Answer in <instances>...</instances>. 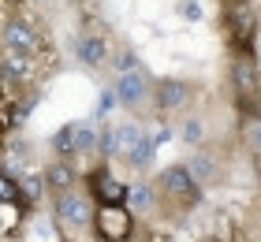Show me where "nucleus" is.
Instances as JSON below:
<instances>
[{
	"label": "nucleus",
	"instance_id": "1",
	"mask_svg": "<svg viewBox=\"0 0 261 242\" xmlns=\"http://www.w3.org/2000/svg\"><path fill=\"white\" fill-rule=\"evenodd\" d=\"M153 190H157L164 201L179 205V209H191V205L201 198V186L194 183V175L187 172V164H172V168H164V172L157 175V186H153Z\"/></svg>",
	"mask_w": 261,
	"mask_h": 242
},
{
	"label": "nucleus",
	"instance_id": "13",
	"mask_svg": "<svg viewBox=\"0 0 261 242\" xmlns=\"http://www.w3.org/2000/svg\"><path fill=\"white\" fill-rule=\"evenodd\" d=\"M187 172L194 175V183H198V186H201V183H213V179H217V160H213L209 153H201V149H198L191 160H187Z\"/></svg>",
	"mask_w": 261,
	"mask_h": 242
},
{
	"label": "nucleus",
	"instance_id": "20",
	"mask_svg": "<svg viewBox=\"0 0 261 242\" xmlns=\"http://www.w3.org/2000/svg\"><path fill=\"white\" fill-rule=\"evenodd\" d=\"M254 172H257V179H261V153L254 156Z\"/></svg>",
	"mask_w": 261,
	"mask_h": 242
},
{
	"label": "nucleus",
	"instance_id": "9",
	"mask_svg": "<svg viewBox=\"0 0 261 242\" xmlns=\"http://www.w3.org/2000/svg\"><path fill=\"white\" fill-rule=\"evenodd\" d=\"M90 194H93V201H97V205H123L127 186H123V183H116V179L101 168V172H93V175H90Z\"/></svg>",
	"mask_w": 261,
	"mask_h": 242
},
{
	"label": "nucleus",
	"instance_id": "21",
	"mask_svg": "<svg viewBox=\"0 0 261 242\" xmlns=\"http://www.w3.org/2000/svg\"><path fill=\"white\" fill-rule=\"evenodd\" d=\"M38 4H53V0H38Z\"/></svg>",
	"mask_w": 261,
	"mask_h": 242
},
{
	"label": "nucleus",
	"instance_id": "10",
	"mask_svg": "<svg viewBox=\"0 0 261 242\" xmlns=\"http://www.w3.org/2000/svg\"><path fill=\"white\" fill-rule=\"evenodd\" d=\"M75 56L86 67H101L105 60H109V41H105L101 34H79L75 38Z\"/></svg>",
	"mask_w": 261,
	"mask_h": 242
},
{
	"label": "nucleus",
	"instance_id": "18",
	"mask_svg": "<svg viewBox=\"0 0 261 242\" xmlns=\"http://www.w3.org/2000/svg\"><path fill=\"white\" fill-rule=\"evenodd\" d=\"M201 138H205V123L194 116V119H187V127H183V142L187 145H198Z\"/></svg>",
	"mask_w": 261,
	"mask_h": 242
},
{
	"label": "nucleus",
	"instance_id": "7",
	"mask_svg": "<svg viewBox=\"0 0 261 242\" xmlns=\"http://www.w3.org/2000/svg\"><path fill=\"white\" fill-rule=\"evenodd\" d=\"M0 41H4L8 52H27V56L38 52V34H34L22 19H8L4 26H0Z\"/></svg>",
	"mask_w": 261,
	"mask_h": 242
},
{
	"label": "nucleus",
	"instance_id": "19",
	"mask_svg": "<svg viewBox=\"0 0 261 242\" xmlns=\"http://www.w3.org/2000/svg\"><path fill=\"white\" fill-rule=\"evenodd\" d=\"M112 64H116V71H120V75H127V71H135V67H138V56H135V52H120V56L112 60Z\"/></svg>",
	"mask_w": 261,
	"mask_h": 242
},
{
	"label": "nucleus",
	"instance_id": "15",
	"mask_svg": "<svg viewBox=\"0 0 261 242\" xmlns=\"http://www.w3.org/2000/svg\"><path fill=\"white\" fill-rule=\"evenodd\" d=\"M123 160H127L130 168H146V164L153 160V142L142 135V138L135 142V149H127V153H123Z\"/></svg>",
	"mask_w": 261,
	"mask_h": 242
},
{
	"label": "nucleus",
	"instance_id": "5",
	"mask_svg": "<svg viewBox=\"0 0 261 242\" xmlns=\"http://www.w3.org/2000/svg\"><path fill=\"white\" fill-rule=\"evenodd\" d=\"M254 30H257V22L250 15V8L239 4V0H231L228 4V38L243 56H250V48H254Z\"/></svg>",
	"mask_w": 261,
	"mask_h": 242
},
{
	"label": "nucleus",
	"instance_id": "17",
	"mask_svg": "<svg viewBox=\"0 0 261 242\" xmlns=\"http://www.w3.org/2000/svg\"><path fill=\"white\" fill-rule=\"evenodd\" d=\"M53 153H56V156H64V160H67V156H75V145H71V123L60 127V130L53 135Z\"/></svg>",
	"mask_w": 261,
	"mask_h": 242
},
{
	"label": "nucleus",
	"instance_id": "16",
	"mask_svg": "<svg viewBox=\"0 0 261 242\" xmlns=\"http://www.w3.org/2000/svg\"><path fill=\"white\" fill-rule=\"evenodd\" d=\"M112 135H116V153H127V149H135V142L142 138V127L138 123H123V127H116Z\"/></svg>",
	"mask_w": 261,
	"mask_h": 242
},
{
	"label": "nucleus",
	"instance_id": "6",
	"mask_svg": "<svg viewBox=\"0 0 261 242\" xmlns=\"http://www.w3.org/2000/svg\"><path fill=\"white\" fill-rule=\"evenodd\" d=\"M153 97V82L146 78V71L135 67L127 71V75H120V82H116V101H120L123 108H130V112H138L142 104H146Z\"/></svg>",
	"mask_w": 261,
	"mask_h": 242
},
{
	"label": "nucleus",
	"instance_id": "8",
	"mask_svg": "<svg viewBox=\"0 0 261 242\" xmlns=\"http://www.w3.org/2000/svg\"><path fill=\"white\" fill-rule=\"evenodd\" d=\"M191 97H194L191 82H179V78H164V82H157V90H153V101H157L161 112H179V108H187Z\"/></svg>",
	"mask_w": 261,
	"mask_h": 242
},
{
	"label": "nucleus",
	"instance_id": "3",
	"mask_svg": "<svg viewBox=\"0 0 261 242\" xmlns=\"http://www.w3.org/2000/svg\"><path fill=\"white\" fill-rule=\"evenodd\" d=\"M231 86L239 93V108L246 116H257V97H261V75H257V64L250 56H239L231 67Z\"/></svg>",
	"mask_w": 261,
	"mask_h": 242
},
{
	"label": "nucleus",
	"instance_id": "4",
	"mask_svg": "<svg viewBox=\"0 0 261 242\" xmlns=\"http://www.w3.org/2000/svg\"><path fill=\"white\" fill-rule=\"evenodd\" d=\"M53 209H56V220L67 224V227H86V224L93 220V205H90V198H86V194H79L75 186L56 194Z\"/></svg>",
	"mask_w": 261,
	"mask_h": 242
},
{
	"label": "nucleus",
	"instance_id": "11",
	"mask_svg": "<svg viewBox=\"0 0 261 242\" xmlns=\"http://www.w3.org/2000/svg\"><path fill=\"white\" fill-rule=\"evenodd\" d=\"M45 186H49V190H56V194H60V190H71V186H75V179H79V172H75V168H71L67 160H64V156H60V160H53L49 168H45Z\"/></svg>",
	"mask_w": 261,
	"mask_h": 242
},
{
	"label": "nucleus",
	"instance_id": "14",
	"mask_svg": "<svg viewBox=\"0 0 261 242\" xmlns=\"http://www.w3.org/2000/svg\"><path fill=\"white\" fill-rule=\"evenodd\" d=\"M71 145H75V156H86L97 149V130L90 123H71Z\"/></svg>",
	"mask_w": 261,
	"mask_h": 242
},
{
	"label": "nucleus",
	"instance_id": "12",
	"mask_svg": "<svg viewBox=\"0 0 261 242\" xmlns=\"http://www.w3.org/2000/svg\"><path fill=\"white\" fill-rule=\"evenodd\" d=\"M127 209H135V212H153L157 209V190H153L149 183H138V186H130L127 190Z\"/></svg>",
	"mask_w": 261,
	"mask_h": 242
},
{
	"label": "nucleus",
	"instance_id": "2",
	"mask_svg": "<svg viewBox=\"0 0 261 242\" xmlns=\"http://www.w3.org/2000/svg\"><path fill=\"white\" fill-rule=\"evenodd\" d=\"M93 231L101 242H123L135 235V216L127 205H93Z\"/></svg>",
	"mask_w": 261,
	"mask_h": 242
},
{
	"label": "nucleus",
	"instance_id": "22",
	"mask_svg": "<svg viewBox=\"0 0 261 242\" xmlns=\"http://www.w3.org/2000/svg\"><path fill=\"white\" fill-rule=\"evenodd\" d=\"M0 26H4V22H0Z\"/></svg>",
	"mask_w": 261,
	"mask_h": 242
}]
</instances>
